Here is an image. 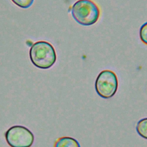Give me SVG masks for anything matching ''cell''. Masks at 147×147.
Returning <instances> with one entry per match:
<instances>
[{"instance_id":"1","label":"cell","mask_w":147,"mask_h":147,"mask_svg":"<svg viewBox=\"0 0 147 147\" xmlns=\"http://www.w3.org/2000/svg\"><path fill=\"white\" fill-rule=\"evenodd\" d=\"M30 59L36 67L46 69L50 68L56 61V53L51 44L45 41L34 43L29 51Z\"/></svg>"},{"instance_id":"2","label":"cell","mask_w":147,"mask_h":147,"mask_svg":"<svg viewBox=\"0 0 147 147\" xmlns=\"http://www.w3.org/2000/svg\"><path fill=\"white\" fill-rule=\"evenodd\" d=\"M71 14L74 19L83 26L95 24L100 16V10L91 0H78L72 6Z\"/></svg>"},{"instance_id":"3","label":"cell","mask_w":147,"mask_h":147,"mask_svg":"<svg viewBox=\"0 0 147 147\" xmlns=\"http://www.w3.org/2000/svg\"><path fill=\"white\" fill-rule=\"evenodd\" d=\"M118 81L115 73L109 69L101 71L98 75L95 88L98 95L105 99L113 96L118 89Z\"/></svg>"},{"instance_id":"4","label":"cell","mask_w":147,"mask_h":147,"mask_svg":"<svg viewBox=\"0 0 147 147\" xmlns=\"http://www.w3.org/2000/svg\"><path fill=\"white\" fill-rule=\"evenodd\" d=\"M5 139L11 147H31L34 143V136L27 127L15 125L5 133Z\"/></svg>"},{"instance_id":"5","label":"cell","mask_w":147,"mask_h":147,"mask_svg":"<svg viewBox=\"0 0 147 147\" xmlns=\"http://www.w3.org/2000/svg\"><path fill=\"white\" fill-rule=\"evenodd\" d=\"M54 147H80L79 142L71 137L59 138L55 142Z\"/></svg>"},{"instance_id":"6","label":"cell","mask_w":147,"mask_h":147,"mask_svg":"<svg viewBox=\"0 0 147 147\" xmlns=\"http://www.w3.org/2000/svg\"><path fill=\"white\" fill-rule=\"evenodd\" d=\"M136 131L141 137L147 140V118H142L137 122Z\"/></svg>"},{"instance_id":"7","label":"cell","mask_w":147,"mask_h":147,"mask_svg":"<svg viewBox=\"0 0 147 147\" xmlns=\"http://www.w3.org/2000/svg\"><path fill=\"white\" fill-rule=\"evenodd\" d=\"M17 6L23 8L27 9L32 6L34 0H11Z\"/></svg>"},{"instance_id":"8","label":"cell","mask_w":147,"mask_h":147,"mask_svg":"<svg viewBox=\"0 0 147 147\" xmlns=\"http://www.w3.org/2000/svg\"><path fill=\"white\" fill-rule=\"evenodd\" d=\"M140 38L141 41L147 45V22L144 23L140 28Z\"/></svg>"}]
</instances>
